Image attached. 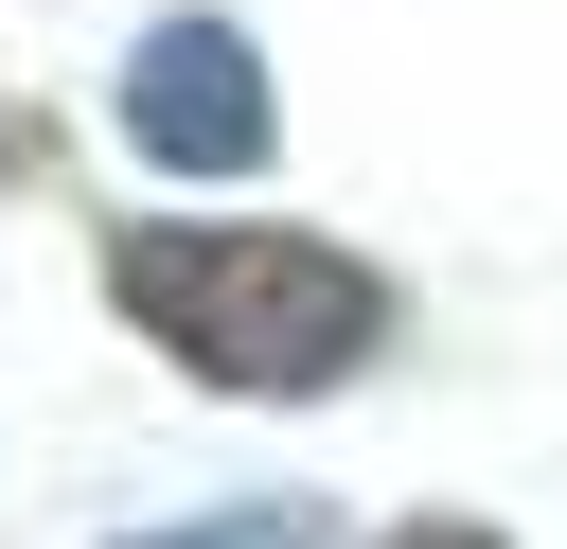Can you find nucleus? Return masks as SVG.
I'll list each match as a JSON object with an SVG mask.
<instances>
[{
  "instance_id": "obj_1",
  "label": "nucleus",
  "mask_w": 567,
  "mask_h": 549,
  "mask_svg": "<svg viewBox=\"0 0 567 549\" xmlns=\"http://www.w3.org/2000/svg\"><path fill=\"white\" fill-rule=\"evenodd\" d=\"M106 301H124L195 390H248V407L354 390V372L390 354V266H354L337 230H213V213H142V230H106Z\"/></svg>"
},
{
  "instance_id": "obj_2",
  "label": "nucleus",
  "mask_w": 567,
  "mask_h": 549,
  "mask_svg": "<svg viewBox=\"0 0 567 549\" xmlns=\"http://www.w3.org/2000/svg\"><path fill=\"white\" fill-rule=\"evenodd\" d=\"M124 142L177 159V177H248V159H266V53H248L230 18H159V35L124 53Z\"/></svg>"
},
{
  "instance_id": "obj_3",
  "label": "nucleus",
  "mask_w": 567,
  "mask_h": 549,
  "mask_svg": "<svg viewBox=\"0 0 567 549\" xmlns=\"http://www.w3.org/2000/svg\"><path fill=\"white\" fill-rule=\"evenodd\" d=\"M124 549H319V496H213L195 531H124Z\"/></svg>"
},
{
  "instance_id": "obj_4",
  "label": "nucleus",
  "mask_w": 567,
  "mask_h": 549,
  "mask_svg": "<svg viewBox=\"0 0 567 549\" xmlns=\"http://www.w3.org/2000/svg\"><path fill=\"white\" fill-rule=\"evenodd\" d=\"M390 549H496V531H478V514H425V531H390Z\"/></svg>"
}]
</instances>
